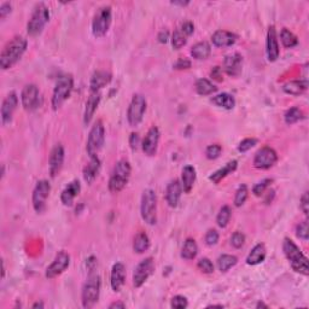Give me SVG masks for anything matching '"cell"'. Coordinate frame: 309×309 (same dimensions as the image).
I'll return each instance as SVG.
<instances>
[{
	"mask_svg": "<svg viewBox=\"0 0 309 309\" xmlns=\"http://www.w3.org/2000/svg\"><path fill=\"white\" fill-rule=\"evenodd\" d=\"M171 42H172V46H173L174 50H180V48L184 47V46L186 45V43H187V37H186L181 29L177 28L173 32V34H172Z\"/></svg>",
	"mask_w": 309,
	"mask_h": 309,
	"instance_id": "41",
	"label": "cell"
},
{
	"mask_svg": "<svg viewBox=\"0 0 309 309\" xmlns=\"http://www.w3.org/2000/svg\"><path fill=\"white\" fill-rule=\"evenodd\" d=\"M221 152H222V147L220 145H209L206 150V156L208 160H217V158L220 157Z\"/></svg>",
	"mask_w": 309,
	"mask_h": 309,
	"instance_id": "46",
	"label": "cell"
},
{
	"mask_svg": "<svg viewBox=\"0 0 309 309\" xmlns=\"http://www.w3.org/2000/svg\"><path fill=\"white\" fill-rule=\"evenodd\" d=\"M173 68L177 70H184V69H190L191 68V61L186 58H180L173 64Z\"/></svg>",
	"mask_w": 309,
	"mask_h": 309,
	"instance_id": "52",
	"label": "cell"
},
{
	"mask_svg": "<svg viewBox=\"0 0 309 309\" xmlns=\"http://www.w3.org/2000/svg\"><path fill=\"white\" fill-rule=\"evenodd\" d=\"M283 251L285 254L286 259L289 260L290 266L296 273H300L302 275L309 274V266H308V259L303 255L301 249L295 244L294 240L290 238H285L283 242Z\"/></svg>",
	"mask_w": 309,
	"mask_h": 309,
	"instance_id": "2",
	"label": "cell"
},
{
	"mask_svg": "<svg viewBox=\"0 0 309 309\" xmlns=\"http://www.w3.org/2000/svg\"><path fill=\"white\" fill-rule=\"evenodd\" d=\"M204 240H206V244L208 247H213V245L217 244L219 242V233L217 229H209V231L207 232Z\"/></svg>",
	"mask_w": 309,
	"mask_h": 309,
	"instance_id": "50",
	"label": "cell"
},
{
	"mask_svg": "<svg viewBox=\"0 0 309 309\" xmlns=\"http://www.w3.org/2000/svg\"><path fill=\"white\" fill-rule=\"evenodd\" d=\"M303 119V111L297 106H292L289 110H286L285 115H284V120H285L286 125H294L296 122L301 121Z\"/></svg>",
	"mask_w": 309,
	"mask_h": 309,
	"instance_id": "40",
	"label": "cell"
},
{
	"mask_svg": "<svg viewBox=\"0 0 309 309\" xmlns=\"http://www.w3.org/2000/svg\"><path fill=\"white\" fill-rule=\"evenodd\" d=\"M100 275L95 272H89L81 290V302L84 308H91L98 302L100 296Z\"/></svg>",
	"mask_w": 309,
	"mask_h": 309,
	"instance_id": "3",
	"label": "cell"
},
{
	"mask_svg": "<svg viewBox=\"0 0 309 309\" xmlns=\"http://www.w3.org/2000/svg\"><path fill=\"white\" fill-rule=\"evenodd\" d=\"M100 167H102V163H100L99 157L91 158L88 165L84 168V179L87 184L92 185L94 182L100 172Z\"/></svg>",
	"mask_w": 309,
	"mask_h": 309,
	"instance_id": "30",
	"label": "cell"
},
{
	"mask_svg": "<svg viewBox=\"0 0 309 309\" xmlns=\"http://www.w3.org/2000/svg\"><path fill=\"white\" fill-rule=\"evenodd\" d=\"M4 176H5V166L2 165V167H1V179L4 177Z\"/></svg>",
	"mask_w": 309,
	"mask_h": 309,
	"instance_id": "63",
	"label": "cell"
},
{
	"mask_svg": "<svg viewBox=\"0 0 309 309\" xmlns=\"http://www.w3.org/2000/svg\"><path fill=\"white\" fill-rule=\"evenodd\" d=\"M212 78L217 81H222L223 80V76H222V69L220 67H214L213 68L212 73H210Z\"/></svg>",
	"mask_w": 309,
	"mask_h": 309,
	"instance_id": "57",
	"label": "cell"
},
{
	"mask_svg": "<svg viewBox=\"0 0 309 309\" xmlns=\"http://www.w3.org/2000/svg\"><path fill=\"white\" fill-rule=\"evenodd\" d=\"M272 182H273L272 179H265V180H262V181L258 182V184L253 187V193L258 197L262 196L265 193V191L269 187Z\"/></svg>",
	"mask_w": 309,
	"mask_h": 309,
	"instance_id": "45",
	"label": "cell"
},
{
	"mask_svg": "<svg viewBox=\"0 0 309 309\" xmlns=\"http://www.w3.org/2000/svg\"><path fill=\"white\" fill-rule=\"evenodd\" d=\"M97 259H95V256H89L88 259L86 260V267L87 269H88V272H94L95 268H97Z\"/></svg>",
	"mask_w": 309,
	"mask_h": 309,
	"instance_id": "56",
	"label": "cell"
},
{
	"mask_svg": "<svg viewBox=\"0 0 309 309\" xmlns=\"http://www.w3.org/2000/svg\"><path fill=\"white\" fill-rule=\"evenodd\" d=\"M256 308H268V306L266 305V303L262 302V301H260L258 305H256Z\"/></svg>",
	"mask_w": 309,
	"mask_h": 309,
	"instance_id": "61",
	"label": "cell"
},
{
	"mask_svg": "<svg viewBox=\"0 0 309 309\" xmlns=\"http://www.w3.org/2000/svg\"><path fill=\"white\" fill-rule=\"evenodd\" d=\"M11 11H12V5L7 1L2 2V4L0 5V18H1V20H5V18L10 15Z\"/></svg>",
	"mask_w": 309,
	"mask_h": 309,
	"instance_id": "53",
	"label": "cell"
},
{
	"mask_svg": "<svg viewBox=\"0 0 309 309\" xmlns=\"http://www.w3.org/2000/svg\"><path fill=\"white\" fill-rule=\"evenodd\" d=\"M296 236L300 239L307 242L309 238V229H308V220H303L296 226Z\"/></svg>",
	"mask_w": 309,
	"mask_h": 309,
	"instance_id": "44",
	"label": "cell"
},
{
	"mask_svg": "<svg viewBox=\"0 0 309 309\" xmlns=\"http://www.w3.org/2000/svg\"><path fill=\"white\" fill-rule=\"evenodd\" d=\"M33 308H44V303L43 302H37L33 305Z\"/></svg>",
	"mask_w": 309,
	"mask_h": 309,
	"instance_id": "62",
	"label": "cell"
},
{
	"mask_svg": "<svg viewBox=\"0 0 309 309\" xmlns=\"http://www.w3.org/2000/svg\"><path fill=\"white\" fill-rule=\"evenodd\" d=\"M64 157L65 151L63 145L62 144L54 145V147L51 151L50 160H48V169H50V174L52 177H56L59 173H61L63 163H64Z\"/></svg>",
	"mask_w": 309,
	"mask_h": 309,
	"instance_id": "16",
	"label": "cell"
},
{
	"mask_svg": "<svg viewBox=\"0 0 309 309\" xmlns=\"http://www.w3.org/2000/svg\"><path fill=\"white\" fill-rule=\"evenodd\" d=\"M28 42L22 35H16L10 40L2 48L0 54V68L2 70H7L17 64L20 59L26 53Z\"/></svg>",
	"mask_w": 309,
	"mask_h": 309,
	"instance_id": "1",
	"label": "cell"
},
{
	"mask_svg": "<svg viewBox=\"0 0 309 309\" xmlns=\"http://www.w3.org/2000/svg\"><path fill=\"white\" fill-rule=\"evenodd\" d=\"M237 167H238V162H237L236 160L229 161V162L226 163V165L223 166L222 168H219L218 171L214 172V173L210 174L209 180L213 182V184H215V185L220 184V182L222 181V180L225 179V177L228 176V174L233 173V172L236 171Z\"/></svg>",
	"mask_w": 309,
	"mask_h": 309,
	"instance_id": "27",
	"label": "cell"
},
{
	"mask_svg": "<svg viewBox=\"0 0 309 309\" xmlns=\"http://www.w3.org/2000/svg\"><path fill=\"white\" fill-rule=\"evenodd\" d=\"M188 306V301L185 296H181V295H177L174 296L171 301V307L174 309H184Z\"/></svg>",
	"mask_w": 309,
	"mask_h": 309,
	"instance_id": "47",
	"label": "cell"
},
{
	"mask_svg": "<svg viewBox=\"0 0 309 309\" xmlns=\"http://www.w3.org/2000/svg\"><path fill=\"white\" fill-rule=\"evenodd\" d=\"M245 243V236L242 232H234L231 237V245L236 249H240Z\"/></svg>",
	"mask_w": 309,
	"mask_h": 309,
	"instance_id": "49",
	"label": "cell"
},
{
	"mask_svg": "<svg viewBox=\"0 0 309 309\" xmlns=\"http://www.w3.org/2000/svg\"><path fill=\"white\" fill-rule=\"evenodd\" d=\"M48 21H50V10H48V7L44 2L37 4L31 18H29L28 24H27V32H28L31 37H37L44 31Z\"/></svg>",
	"mask_w": 309,
	"mask_h": 309,
	"instance_id": "6",
	"label": "cell"
},
{
	"mask_svg": "<svg viewBox=\"0 0 309 309\" xmlns=\"http://www.w3.org/2000/svg\"><path fill=\"white\" fill-rule=\"evenodd\" d=\"M104 141H105V127H104L103 122L99 120V121H97L92 126L88 134V139H87L86 151L89 158L98 157L100 150L104 146Z\"/></svg>",
	"mask_w": 309,
	"mask_h": 309,
	"instance_id": "8",
	"label": "cell"
},
{
	"mask_svg": "<svg viewBox=\"0 0 309 309\" xmlns=\"http://www.w3.org/2000/svg\"><path fill=\"white\" fill-rule=\"evenodd\" d=\"M80 191H81V185L78 180H74V181L69 182V184L65 186V188L62 191V193H61L62 203L64 204L65 207L73 206L74 199L78 197L79 193H80Z\"/></svg>",
	"mask_w": 309,
	"mask_h": 309,
	"instance_id": "26",
	"label": "cell"
},
{
	"mask_svg": "<svg viewBox=\"0 0 309 309\" xmlns=\"http://www.w3.org/2000/svg\"><path fill=\"white\" fill-rule=\"evenodd\" d=\"M196 169L193 166H185L184 169H182L181 173V185H182V190L186 193H190L192 191L193 185L196 182Z\"/></svg>",
	"mask_w": 309,
	"mask_h": 309,
	"instance_id": "28",
	"label": "cell"
},
{
	"mask_svg": "<svg viewBox=\"0 0 309 309\" xmlns=\"http://www.w3.org/2000/svg\"><path fill=\"white\" fill-rule=\"evenodd\" d=\"M237 42V35L228 31H217L213 34L212 43L215 47H231Z\"/></svg>",
	"mask_w": 309,
	"mask_h": 309,
	"instance_id": "23",
	"label": "cell"
},
{
	"mask_svg": "<svg viewBox=\"0 0 309 309\" xmlns=\"http://www.w3.org/2000/svg\"><path fill=\"white\" fill-rule=\"evenodd\" d=\"M267 255V250L265 244L262 243H259L255 247L251 249V251L249 253V255L247 256V264L250 265V266H256V265L261 264L264 262V260L266 259Z\"/></svg>",
	"mask_w": 309,
	"mask_h": 309,
	"instance_id": "31",
	"label": "cell"
},
{
	"mask_svg": "<svg viewBox=\"0 0 309 309\" xmlns=\"http://www.w3.org/2000/svg\"><path fill=\"white\" fill-rule=\"evenodd\" d=\"M160 130H158L156 126H152L149 131H147L146 135H145L143 144H141V147H143V151L145 155L147 156H155L156 152H157L158 149V143H160Z\"/></svg>",
	"mask_w": 309,
	"mask_h": 309,
	"instance_id": "17",
	"label": "cell"
},
{
	"mask_svg": "<svg viewBox=\"0 0 309 309\" xmlns=\"http://www.w3.org/2000/svg\"><path fill=\"white\" fill-rule=\"evenodd\" d=\"M169 39V33L167 31H162L158 34V42L162 43V44H166L167 42H168Z\"/></svg>",
	"mask_w": 309,
	"mask_h": 309,
	"instance_id": "58",
	"label": "cell"
},
{
	"mask_svg": "<svg viewBox=\"0 0 309 309\" xmlns=\"http://www.w3.org/2000/svg\"><path fill=\"white\" fill-rule=\"evenodd\" d=\"M198 254V245H197L196 240L192 238L186 239L184 247L181 250V258L185 260H193Z\"/></svg>",
	"mask_w": 309,
	"mask_h": 309,
	"instance_id": "37",
	"label": "cell"
},
{
	"mask_svg": "<svg viewBox=\"0 0 309 309\" xmlns=\"http://www.w3.org/2000/svg\"><path fill=\"white\" fill-rule=\"evenodd\" d=\"M300 207H301V210H302V212H303V214H305L306 217H308V212H309V195H308L307 191H306V192L302 195V197H301Z\"/></svg>",
	"mask_w": 309,
	"mask_h": 309,
	"instance_id": "51",
	"label": "cell"
},
{
	"mask_svg": "<svg viewBox=\"0 0 309 309\" xmlns=\"http://www.w3.org/2000/svg\"><path fill=\"white\" fill-rule=\"evenodd\" d=\"M110 81L111 74L106 72V70H97V72H94L91 78V83H89L91 93L100 92V89H103L106 85L110 84Z\"/></svg>",
	"mask_w": 309,
	"mask_h": 309,
	"instance_id": "25",
	"label": "cell"
},
{
	"mask_svg": "<svg viewBox=\"0 0 309 309\" xmlns=\"http://www.w3.org/2000/svg\"><path fill=\"white\" fill-rule=\"evenodd\" d=\"M180 29H181V31L184 32V34L186 35V37L188 38L190 35L193 34V32H195V26H193L192 22L187 21V22H184V23L181 24Z\"/></svg>",
	"mask_w": 309,
	"mask_h": 309,
	"instance_id": "55",
	"label": "cell"
},
{
	"mask_svg": "<svg viewBox=\"0 0 309 309\" xmlns=\"http://www.w3.org/2000/svg\"><path fill=\"white\" fill-rule=\"evenodd\" d=\"M280 54V48H279L277 29L274 26H270L268 28L267 33V57L269 62H275L279 58Z\"/></svg>",
	"mask_w": 309,
	"mask_h": 309,
	"instance_id": "19",
	"label": "cell"
},
{
	"mask_svg": "<svg viewBox=\"0 0 309 309\" xmlns=\"http://www.w3.org/2000/svg\"><path fill=\"white\" fill-rule=\"evenodd\" d=\"M141 218L147 225L154 226L157 223V196L151 188H147L143 192L140 204Z\"/></svg>",
	"mask_w": 309,
	"mask_h": 309,
	"instance_id": "7",
	"label": "cell"
},
{
	"mask_svg": "<svg viewBox=\"0 0 309 309\" xmlns=\"http://www.w3.org/2000/svg\"><path fill=\"white\" fill-rule=\"evenodd\" d=\"M256 144H258V140H256V139H254V138L244 139V140L240 141L239 145H238V151L244 154V152H247L249 151V150L253 149Z\"/></svg>",
	"mask_w": 309,
	"mask_h": 309,
	"instance_id": "48",
	"label": "cell"
},
{
	"mask_svg": "<svg viewBox=\"0 0 309 309\" xmlns=\"http://www.w3.org/2000/svg\"><path fill=\"white\" fill-rule=\"evenodd\" d=\"M51 192V185L47 180H40L33 190L32 203L38 214H43L47 207V198Z\"/></svg>",
	"mask_w": 309,
	"mask_h": 309,
	"instance_id": "11",
	"label": "cell"
},
{
	"mask_svg": "<svg viewBox=\"0 0 309 309\" xmlns=\"http://www.w3.org/2000/svg\"><path fill=\"white\" fill-rule=\"evenodd\" d=\"M147 103L144 95L134 94L131 100L130 106L127 109V121L130 126L136 127L143 121L145 111H146Z\"/></svg>",
	"mask_w": 309,
	"mask_h": 309,
	"instance_id": "10",
	"label": "cell"
},
{
	"mask_svg": "<svg viewBox=\"0 0 309 309\" xmlns=\"http://www.w3.org/2000/svg\"><path fill=\"white\" fill-rule=\"evenodd\" d=\"M100 99H102V94L100 92L91 93L87 99L86 105H85V111H84V124L88 125L92 121L93 116H94L95 111H97L98 106H99Z\"/></svg>",
	"mask_w": 309,
	"mask_h": 309,
	"instance_id": "24",
	"label": "cell"
},
{
	"mask_svg": "<svg viewBox=\"0 0 309 309\" xmlns=\"http://www.w3.org/2000/svg\"><path fill=\"white\" fill-rule=\"evenodd\" d=\"M113 21V11L110 6H103L97 11L92 22V33L95 38H103L109 32Z\"/></svg>",
	"mask_w": 309,
	"mask_h": 309,
	"instance_id": "9",
	"label": "cell"
},
{
	"mask_svg": "<svg viewBox=\"0 0 309 309\" xmlns=\"http://www.w3.org/2000/svg\"><path fill=\"white\" fill-rule=\"evenodd\" d=\"M74 88V79L70 74H63L57 79L54 86L53 94H52V108L53 110H58L59 108L69 99Z\"/></svg>",
	"mask_w": 309,
	"mask_h": 309,
	"instance_id": "5",
	"label": "cell"
},
{
	"mask_svg": "<svg viewBox=\"0 0 309 309\" xmlns=\"http://www.w3.org/2000/svg\"><path fill=\"white\" fill-rule=\"evenodd\" d=\"M131 165L128 161L120 160L114 167L111 172L110 179H109V191L111 193H119L128 184L131 177Z\"/></svg>",
	"mask_w": 309,
	"mask_h": 309,
	"instance_id": "4",
	"label": "cell"
},
{
	"mask_svg": "<svg viewBox=\"0 0 309 309\" xmlns=\"http://www.w3.org/2000/svg\"><path fill=\"white\" fill-rule=\"evenodd\" d=\"M150 248V238L145 232H139L134 238L133 249L136 254H143L149 250Z\"/></svg>",
	"mask_w": 309,
	"mask_h": 309,
	"instance_id": "35",
	"label": "cell"
},
{
	"mask_svg": "<svg viewBox=\"0 0 309 309\" xmlns=\"http://www.w3.org/2000/svg\"><path fill=\"white\" fill-rule=\"evenodd\" d=\"M195 88L197 94L199 95H210L213 93L218 91V87L215 86L212 81H209L208 79H198L195 84Z\"/></svg>",
	"mask_w": 309,
	"mask_h": 309,
	"instance_id": "34",
	"label": "cell"
},
{
	"mask_svg": "<svg viewBox=\"0 0 309 309\" xmlns=\"http://www.w3.org/2000/svg\"><path fill=\"white\" fill-rule=\"evenodd\" d=\"M21 103L26 110L33 111L40 105V92L37 85L28 84L21 93Z\"/></svg>",
	"mask_w": 309,
	"mask_h": 309,
	"instance_id": "14",
	"label": "cell"
},
{
	"mask_svg": "<svg viewBox=\"0 0 309 309\" xmlns=\"http://www.w3.org/2000/svg\"><path fill=\"white\" fill-rule=\"evenodd\" d=\"M182 185L179 180H173L166 188V201L169 207L176 208L179 204L182 195Z\"/></svg>",
	"mask_w": 309,
	"mask_h": 309,
	"instance_id": "22",
	"label": "cell"
},
{
	"mask_svg": "<svg viewBox=\"0 0 309 309\" xmlns=\"http://www.w3.org/2000/svg\"><path fill=\"white\" fill-rule=\"evenodd\" d=\"M232 218V209L229 206H223L219 210L217 217V223L220 228H226Z\"/></svg>",
	"mask_w": 309,
	"mask_h": 309,
	"instance_id": "39",
	"label": "cell"
},
{
	"mask_svg": "<svg viewBox=\"0 0 309 309\" xmlns=\"http://www.w3.org/2000/svg\"><path fill=\"white\" fill-rule=\"evenodd\" d=\"M212 103L219 108L226 109V110H232L236 106V99L229 93H221V94L215 95L212 98Z\"/></svg>",
	"mask_w": 309,
	"mask_h": 309,
	"instance_id": "32",
	"label": "cell"
},
{
	"mask_svg": "<svg viewBox=\"0 0 309 309\" xmlns=\"http://www.w3.org/2000/svg\"><path fill=\"white\" fill-rule=\"evenodd\" d=\"M126 307V305L124 302H121V301H117V302H114L111 303L110 306H109V308L110 309H115V308H120V309H124Z\"/></svg>",
	"mask_w": 309,
	"mask_h": 309,
	"instance_id": "59",
	"label": "cell"
},
{
	"mask_svg": "<svg viewBox=\"0 0 309 309\" xmlns=\"http://www.w3.org/2000/svg\"><path fill=\"white\" fill-rule=\"evenodd\" d=\"M308 88L307 79H300V80H292L284 84L283 91L290 95H301Z\"/></svg>",
	"mask_w": 309,
	"mask_h": 309,
	"instance_id": "29",
	"label": "cell"
},
{
	"mask_svg": "<svg viewBox=\"0 0 309 309\" xmlns=\"http://www.w3.org/2000/svg\"><path fill=\"white\" fill-rule=\"evenodd\" d=\"M238 264V258L234 255H229V254H223V255L219 256L218 259V268L220 272L226 273L228 272L231 268H233Z\"/></svg>",
	"mask_w": 309,
	"mask_h": 309,
	"instance_id": "36",
	"label": "cell"
},
{
	"mask_svg": "<svg viewBox=\"0 0 309 309\" xmlns=\"http://www.w3.org/2000/svg\"><path fill=\"white\" fill-rule=\"evenodd\" d=\"M171 4L177 5V6H187V5L190 4V1H188V0H186V1H172Z\"/></svg>",
	"mask_w": 309,
	"mask_h": 309,
	"instance_id": "60",
	"label": "cell"
},
{
	"mask_svg": "<svg viewBox=\"0 0 309 309\" xmlns=\"http://www.w3.org/2000/svg\"><path fill=\"white\" fill-rule=\"evenodd\" d=\"M212 53V47H210L209 43L207 42H199L196 45H193L192 50H191V56L197 61H202V59H207Z\"/></svg>",
	"mask_w": 309,
	"mask_h": 309,
	"instance_id": "33",
	"label": "cell"
},
{
	"mask_svg": "<svg viewBox=\"0 0 309 309\" xmlns=\"http://www.w3.org/2000/svg\"><path fill=\"white\" fill-rule=\"evenodd\" d=\"M280 40L284 47L286 48H292L295 47V46L299 45V39H297V37L291 31H289L288 28L281 29Z\"/></svg>",
	"mask_w": 309,
	"mask_h": 309,
	"instance_id": "38",
	"label": "cell"
},
{
	"mask_svg": "<svg viewBox=\"0 0 309 309\" xmlns=\"http://www.w3.org/2000/svg\"><path fill=\"white\" fill-rule=\"evenodd\" d=\"M140 145V136L138 133H132L130 135V146L133 151H136Z\"/></svg>",
	"mask_w": 309,
	"mask_h": 309,
	"instance_id": "54",
	"label": "cell"
},
{
	"mask_svg": "<svg viewBox=\"0 0 309 309\" xmlns=\"http://www.w3.org/2000/svg\"><path fill=\"white\" fill-rule=\"evenodd\" d=\"M18 106V97L16 92H11L4 99L1 105V121L2 125L6 126L12 121L13 114Z\"/></svg>",
	"mask_w": 309,
	"mask_h": 309,
	"instance_id": "18",
	"label": "cell"
},
{
	"mask_svg": "<svg viewBox=\"0 0 309 309\" xmlns=\"http://www.w3.org/2000/svg\"><path fill=\"white\" fill-rule=\"evenodd\" d=\"M278 162V154L273 147L264 146L254 157V167L258 169H269Z\"/></svg>",
	"mask_w": 309,
	"mask_h": 309,
	"instance_id": "13",
	"label": "cell"
},
{
	"mask_svg": "<svg viewBox=\"0 0 309 309\" xmlns=\"http://www.w3.org/2000/svg\"><path fill=\"white\" fill-rule=\"evenodd\" d=\"M155 272V261L152 258H146L141 260L135 267L133 273V285L135 288H141L147 279L151 277Z\"/></svg>",
	"mask_w": 309,
	"mask_h": 309,
	"instance_id": "12",
	"label": "cell"
},
{
	"mask_svg": "<svg viewBox=\"0 0 309 309\" xmlns=\"http://www.w3.org/2000/svg\"><path fill=\"white\" fill-rule=\"evenodd\" d=\"M243 68V57L239 53H232L226 56L225 61H223V69L229 76H236L242 73Z\"/></svg>",
	"mask_w": 309,
	"mask_h": 309,
	"instance_id": "21",
	"label": "cell"
},
{
	"mask_svg": "<svg viewBox=\"0 0 309 309\" xmlns=\"http://www.w3.org/2000/svg\"><path fill=\"white\" fill-rule=\"evenodd\" d=\"M126 281V267L122 262H116L111 268L110 285L115 292H119L125 285Z\"/></svg>",
	"mask_w": 309,
	"mask_h": 309,
	"instance_id": "20",
	"label": "cell"
},
{
	"mask_svg": "<svg viewBox=\"0 0 309 309\" xmlns=\"http://www.w3.org/2000/svg\"><path fill=\"white\" fill-rule=\"evenodd\" d=\"M197 267L204 274H212L214 272V265L208 258H202L197 264Z\"/></svg>",
	"mask_w": 309,
	"mask_h": 309,
	"instance_id": "43",
	"label": "cell"
},
{
	"mask_svg": "<svg viewBox=\"0 0 309 309\" xmlns=\"http://www.w3.org/2000/svg\"><path fill=\"white\" fill-rule=\"evenodd\" d=\"M248 195H249V191H248L247 185H240L239 187H238L236 196H234V206L242 207L243 204L247 202Z\"/></svg>",
	"mask_w": 309,
	"mask_h": 309,
	"instance_id": "42",
	"label": "cell"
},
{
	"mask_svg": "<svg viewBox=\"0 0 309 309\" xmlns=\"http://www.w3.org/2000/svg\"><path fill=\"white\" fill-rule=\"evenodd\" d=\"M70 265V256L65 251H59L53 261L46 269V278L54 279L64 273Z\"/></svg>",
	"mask_w": 309,
	"mask_h": 309,
	"instance_id": "15",
	"label": "cell"
},
{
	"mask_svg": "<svg viewBox=\"0 0 309 309\" xmlns=\"http://www.w3.org/2000/svg\"><path fill=\"white\" fill-rule=\"evenodd\" d=\"M5 277V262L2 261V278Z\"/></svg>",
	"mask_w": 309,
	"mask_h": 309,
	"instance_id": "64",
	"label": "cell"
}]
</instances>
